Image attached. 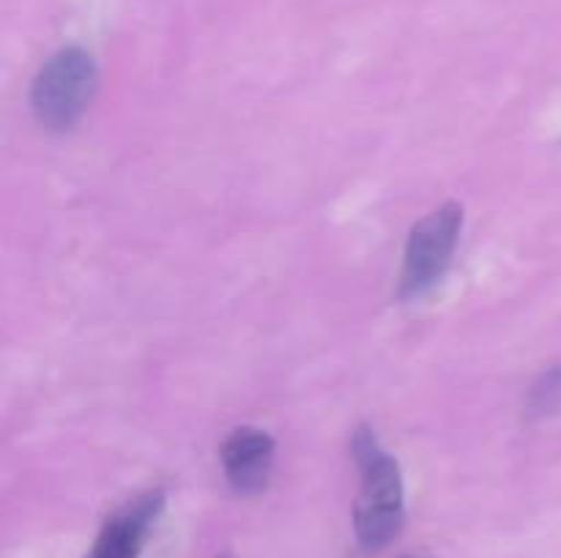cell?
<instances>
[{"instance_id":"obj_1","label":"cell","mask_w":561,"mask_h":558,"mask_svg":"<svg viewBox=\"0 0 561 558\" xmlns=\"http://www.w3.org/2000/svg\"><path fill=\"white\" fill-rule=\"evenodd\" d=\"M351 452L362 470V490L354 509L356 539L362 550L378 553L403 531V479H400L398 460L383 452L378 438L367 427L354 432Z\"/></svg>"},{"instance_id":"obj_2","label":"cell","mask_w":561,"mask_h":558,"mask_svg":"<svg viewBox=\"0 0 561 558\" xmlns=\"http://www.w3.org/2000/svg\"><path fill=\"white\" fill-rule=\"evenodd\" d=\"M96 63L80 47H66L55 53L31 88V107L38 124L53 131H66L85 115L96 93Z\"/></svg>"},{"instance_id":"obj_3","label":"cell","mask_w":561,"mask_h":558,"mask_svg":"<svg viewBox=\"0 0 561 558\" xmlns=\"http://www.w3.org/2000/svg\"><path fill=\"white\" fill-rule=\"evenodd\" d=\"M460 228H463V206L458 202H444L442 208L414 224L405 244L403 277H400L403 299L422 295L447 271Z\"/></svg>"},{"instance_id":"obj_4","label":"cell","mask_w":561,"mask_h":558,"mask_svg":"<svg viewBox=\"0 0 561 558\" xmlns=\"http://www.w3.org/2000/svg\"><path fill=\"white\" fill-rule=\"evenodd\" d=\"M164 507V492L151 490L137 496L113 514L99 531L85 558H140L146 536Z\"/></svg>"},{"instance_id":"obj_5","label":"cell","mask_w":561,"mask_h":558,"mask_svg":"<svg viewBox=\"0 0 561 558\" xmlns=\"http://www.w3.org/2000/svg\"><path fill=\"white\" fill-rule=\"evenodd\" d=\"M274 465V441L257 427H239L222 443V468L239 496L266 490Z\"/></svg>"},{"instance_id":"obj_6","label":"cell","mask_w":561,"mask_h":558,"mask_svg":"<svg viewBox=\"0 0 561 558\" xmlns=\"http://www.w3.org/2000/svg\"><path fill=\"white\" fill-rule=\"evenodd\" d=\"M561 408V367L548 370L529 392V410L535 416L553 414Z\"/></svg>"},{"instance_id":"obj_7","label":"cell","mask_w":561,"mask_h":558,"mask_svg":"<svg viewBox=\"0 0 561 558\" xmlns=\"http://www.w3.org/2000/svg\"><path fill=\"white\" fill-rule=\"evenodd\" d=\"M403 558H427V556H420V553H411V556H403Z\"/></svg>"},{"instance_id":"obj_8","label":"cell","mask_w":561,"mask_h":558,"mask_svg":"<svg viewBox=\"0 0 561 558\" xmlns=\"http://www.w3.org/2000/svg\"><path fill=\"white\" fill-rule=\"evenodd\" d=\"M219 558H230V556H219Z\"/></svg>"}]
</instances>
